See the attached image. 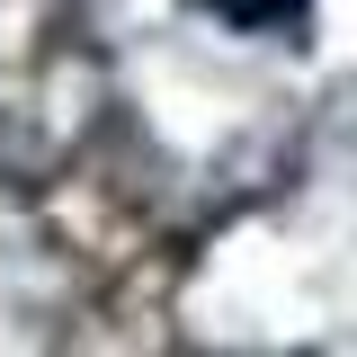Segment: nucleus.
Instances as JSON below:
<instances>
[{
    "label": "nucleus",
    "instance_id": "nucleus-1",
    "mask_svg": "<svg viewBox=\"0 0 357 357\" xmlns=\"http://www.w3.org/2000/svg\"><path fill=\"white\" fill-rule=\"evenodd\" d=\"M223 27H241V36H277V27H295L312 0H206Z\"/></svg>",
    "mask_w": 357,
    "mask_h": 357
}]
</instances>
